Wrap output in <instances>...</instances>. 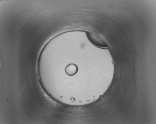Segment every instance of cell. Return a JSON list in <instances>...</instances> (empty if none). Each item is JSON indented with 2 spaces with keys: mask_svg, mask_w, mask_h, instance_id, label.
<instances>
[{
  "mask_svg": "<svg viewBox=\"0 0 156 124\" xmlns=\"http://www.w3.org/2000/svg\"><path fill=\"white\" fill-rule=\"evenodd\" d=\"M87 35L90 42L96 46L104 48L107 47V45L104 42L93 33L88 32Z\"/></svg>",
  "mask_w": 156,
  "mask_h": 124,
  "instance_id": "obj_1",
  "label": "cell"
},
{
  "mask_svg": "<svg viewBox=\"0 0 156 124\" xmlns=\"http://www.w3.org/2000/svg\"><path fill=\"white\" fill-rule=\"evenodd\" d=\"M78 70L77 65L74 64H70L66 67L65 71L66 74L70 76H73L77 72Z\"/></svg>",
  "mask_w": 156,
  "mask_h": 124,
  "instance_id": "obj_2",
  "label": "cell"
},
{
  "mask_svg": "<svg viewBox=\"0 0 156 124\" xmlns=\"http://www.w3.org/2000/svg\"><path fill=\"white\" fill-rule=\"evenodd\" d=\"M75 99L74 98L72 97L71 99V100L72 101H75Z\"/></svg>",
  "mask_w": 156,
  "mask_h": 124,
  "instance_id": "obj_3",
  "label": "cell"
}]
</instances>
